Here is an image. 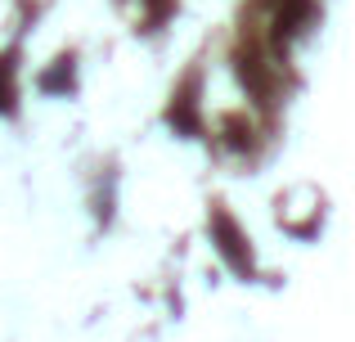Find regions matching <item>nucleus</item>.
<instances>
[{
	"label": "nucleus",
	"instance_id": "nucleus-1",
	"mask_svg": "<svg viewBox=\"0 0 355 342\" xmlns=\"http://www.w3.org/2000/svg\"><path fill=\"white\" fill-rule=\"evenodd\" d=\"M9 72H14V68H9V59H0V108L9 104Z\"/></svg>",
	"mask_w": 355,
	"mask_h": 342
}]
</instances>
